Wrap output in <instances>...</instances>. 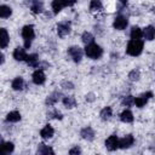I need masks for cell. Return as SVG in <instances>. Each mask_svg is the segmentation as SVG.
Segmentation results:
<instances>
[{"instance_id":"6da1fadb","label":"cell","mask_w":155,"mask_h":155,"mask_svg":"<svg viewBox=\"0 0 155 155\" xmlns=\"http://www.w3.org/2000/svg\"><path fill=\"white\" fill-rule=\"evenodd\" d=\"M85 53H86V56L90 57L91 59H98V58L102 56L103 50H102V47H101L99 45L92 42V44L86 45V47H85Z\"/></svg>"},{"instance_id":"7a4b0ae2","label":"cell","mask_w":155,"mask_h":155,"mask_svg":"<svg viewBox=\"0 0 155 155\" xmlns=\"http://www.w3.org/2000/svg\"><path fill=\"white\" fill-rule=\"evenodd\" d=\"M143 51V41L142 40H131L127 45V48H126V52L130 54V56H138Z\"/></svg>"},{"instance_id":"3957f363","label":"cell","mask_w":155,"mask_h":155,"mask_svg":"<svg viewBox=\"0 0 155 155\" xmlns=\"http://www.w3.org/2000/svg\"><path fill=\"white\" fill-rule=\"evenodd\" d=\"M34 27L30 24V25H24L23 29H22V38L24 40V47L25 48H29L30 45H31V41L34 39Z\"/></svg>"},{"instance_id":"277c9868","label":"cell","mask_w":155,"mask_h":155,"mask_svg":"<svg viewBox=\"0 0 155 155\" xmlns=\"http://www.w3.org/2000/svg\"><path fill=\"white\" fill-rule=\"evenodd\" d=\"M68 53L70 54V57L73 58L74 62L79 63L82 58V50L79 47V46H71L68 48Z\"/></svg>"},{"instance_id":"5b68a950","label":"cell","mask_w":155,"mask_h":155,"mask_svg":"<svg viewBox=\"0 0 155 155\" xmlns=\"http://www.w3.org/2000/svg\"><path fill=\"white\" fill-rule=\"evenodd\" d=\"M151 97H153V93H151V92H145V93H142L139 97H137V98L134 99V104H136V107H138V108L144 107V105L148 103V101H149Z\"/></svg>"},{"instance_id":"8992f818","label":"cell","mask_w":155,"mask_h":155,"mask_svg":"<svg viewBox=\"0 0 155 155\" xmlns=\"http://www.w3.org/2000/svg\"><path fill=\"white\" fill-rule=\"evenodd\" d=\"M105 148L108 150H110V151L116 150L119 148V139H117V137L114 136V134L113 136H109L107 138V140H105Z\"/></svg>"},{"instance_id":"52a82bcc","label":"cell","mask_w":155,"mask_h":155,"mask_svg":"<svg viewBox=\"0 0 155 155\" xmlns=\"http://www.w3.org/2000/svg\"><path fill=\"white\" fill-rule=\"evenodd\" d=\"M127 24H128V21H127L126 17H124V16H117V17H115V19H114L113 27H114L115 29H117V30H122V29H125V28L127 27Z\"/></svg>"},{"instance_id":"ba28073f","label":"cell","mask_w":155,"mask_h":155,"mask_svg":"<svg viewBox=\"0 0 155 155\" xmlns=\"http://www.w3.org/2000/svg\"><path fill=\"white\" fill-rule=\"evenodd\" d=\"M57 33L61 38H64L70 33V22H62L57 25Z\"/></svg>"},{"instance_id":"9c48e42d","label":"cell","mask_w":155,"mask_h":155,"mask_svg":"<svg viewBox=\"0 0 155 155\" xmlns=\"http://www.w3.org/2000/svg\"><path fill=\"white\" fill-rule=\"evenodd\" d=\"M133 143H134V137H133L132 134H127L126 137H124L122 139L119 140V148H121V149H127V148H130Z\"/></svg>"},{"instance_id":"30bf717a","label":"cell","mask_w":155,"mask_h":155,"mask_svg":"<svg viewBox=\"0 0 155 155\" xmlns=\"http://www.w3.org/2000/svg\"><path fill=\"white\" fill-rule=\"evenodd\" d=\"M80 134H81V137H82L84 139H86V140H88V142H91V140L94 139V131H93L90 126L82 128L81 132H80Z\"/></svg>"},{"instance_id":"8fae6325","label":"cell","mask_w":155,"mask_h":155,"mask_svg":"<svg viewBox=\"0 0 155 155\" xmlns=\"http://www.w3.org/2000/svg\"><path fill=\"white\" fill-rule=\"evenodd\" d=\"M33 82L36 85H41L45 82V74L41 69H38L33 73Z\"/></svg>"},{"instance_id":"7c38bea8","label":"cell","mask_w":155,"mask_h":155,"mask_svg":"<svg viewBox=\"0 0 155 155\" xmlns=\"http://www.w3.org/2000/svg\"><path fill=\"white\" fill-rule=\"evenodd\" d=\"M8 41H10V36L7 34V30L5 28H1L0 29V46H1V48H5L8 45Z\"/></svg>"},{"instance_id":"4fadbf2b","label":"cell","mask_w":155,"mask_h":155,"mask_svg":"<svg viewBox=\"0 0 155 155\" xmlns=\"http://www.w3.org/2000/svg\"><path fill=\"white\" fill-rule=\"evenodd\" d=\"M27 56L28 54L25 53L24 48H22V47H16L15 51H13V58L16 61H25Z\"/></svg>"},{"instance_id":"5bb4252c","label":"cell","mask_w":155,"mask_h":155,"mask_svg":"<svg viewBox=\"0 0 155 155\" xmlns=\"http://www.w3.org/2000/svg\"><path fill=\"white\" fill-rule=\"evenodd\" d=\"M53 133H54V131H53V128H52L50 125H46V126L40 131V136H41V138H44V139H50V138H52Z\"/></svg>"},{"instance_id":"9a60e30c","label":"cell","mask_w":155,"mask_h":155,"mask_svg":"<svg viewBox=\"0 0 155 155\" xmlns=\"http://www.w3.org/2000/svg\"><path fill=\"white\" fill-rule=\"evenodd\" d=\"M143 36L148 40V41H151L154 38H155V28L153 25H148L144 28L143 30Z\"/></svg>"},{"instance_id":"2e32d148","label":"cell","mask_w":155,"mask_h":155,"mask_svg":"<svg viewBox=\"0 0 155 155\" xmlns=\"http://www.w3.org/2000/svg\"><path fill=\"white\" fill-rule=\"evenodd\" d=\"M65 6H68L67 0H53L52 1V10H53L54 13H58Z\"/></svg>"},{"instance_id":"e0dca14e","label":"cell","mask_w":155,"mask_h":155,"mask_svg":"<svg viewBox=\"0 0 155 155\" xmlns=\"http://www.w3.org/2000/svg\"><path fill=\"white\" fill-rule=\"evenodd\" d=\"M25 62H27V64H28L29 67H33V68H36V67L40 65V62L38 61V54H36V53H33V54L27 56Z\"/></svg>"},{"instance_id":"ac0fdd59","label":"cell","mask_w":155,"mask_h":155,"mask_svg":"<svg viewBox=\"0 0 155 155\" xmlns=\"http://www.w3.org/2000/svg\"><path fill=\"white\" fill-rule=\"evenodd\" d=\"M11 86H12V88H13L15 91H21V90H23V87H24V80H23L21 76H17L16 79L12 80Z\"/></svg>"},{"instance_id":"d6986e66","label":"cell","mask_w":155,"mask_h":155,"mask_svg":"<svg viewBox=\"0 0 155 155\" xmlns=\"http://www.w3.org/2000/svg\"><path fill=\"white\" fill-rule=\"evenodd\" d=\"M120 120H121L122 122H126V124L132 122V121H133V114H132V111L128 110V109L124 110V111L120 114Z\"/></svg>"},{"instance_id":"ffe728a7","label":"cell","mask_w":155,"mask_h":155,"mask_svg":"<svg viewBox=\"0 0 155 155\" xmlns=\"http://www.w3.org/2000/svg\"><path fill=\"white\" fill-rule=\"evenodd\" d=\"M59 97H61V92H53V93H51L47 98H46V105H48V107H51V105H53L58 99H59Z\"/></svg>"},{"instance_id":"44dd1931","label":"cell","mask_w":155,"mask_h":155,"mask_svg":"<svg viewBox=\"0 0 155 155\" xmlns=\"http://www.w3.org/2000/svg\"><path fill=\"white\" fill-rule=\"evenodd\" d=\"M15 149V145L12 142H1V153L2 154H10Z\"/></svg>"},{"instance_id":"7402d4cb","label":"cell","mask_w":155,"mask_h":155,"mask_svg":"<svg viewBox=\"0 0 155 155\" xmlns=\"http://www.w3.org/2000/svg\"><path fill=\"white\" fill-rule=\"evenodd\" d=\"M30 10L34 13H40L44 10V5H42V2L40 0H34L33 4H31V6H30Z\"/></svg>"},{"instance_id":"603a6c76","label":"cell","mask_w":155,"mask_h":155,"mask_svg":"<svg viewBox=\"0 0 155 155\" xmlns=\"http://www.w3.org/2000/svg\"><path fill=\"white\" fill-rule=\"evenodd\" d=\"M36 153H38V154H54L53 149H52V148H50L48 145H45L44 143L39 144Z\"/></svg>"},{"instance_id":"cb8c5ba5","label":"cell","mask_w":155,"mask_h":155,"mask_svg":"<svg viewBox=\"0 0 155 155\" xmlns=\"http://www.w3.org/2000/svg\"><path fill=\"white\" fill-rule=\"evenodd\" d=\"M63 104H64V107H67L68 109H71V108H74V107L76 105V101H75L74 97L68 96V97H64V98H63Z\"/></svg>"},{"instance_id":"d4e9b609","label":"cell","mask_w":155,"mask_h":155,"mask_svg":"<svg viewBox=\"0 0 155 155\" xmlns=\"http://www.w3.org/2000/svg\"><path fill=\"white\" fill-rule=\"evenodd\" d=\"M12 15V10L11 7L6 6V5H1L0 6V17L1 18H7Z\"/></svg>"},{"instance_id":"484cf974","label":"cell","mask_w":155,"mask_h":155,"mask_svg":"<svg viewBox=\"0 0 155 155\" xmlns=\"http://www.w3.org/2000/svg\"><path fill=\"white\" fill-rule=\"evenodd\" d=\"M111 115H113V111H111V108H110V107H105V108L102 109V111H101V119L104 120V121L109 120V119L111 117Z\"/></svg>"},{"instance_id":"4316f807","label":"cell","mask_w":155,"mask_h":155,"mask_svg":"<svg viewBox=\"0 0 155 155\" xmlns=\"http://www.w3.org/2000/svg\"><path fill=\"white\" fill-rule=\"evenodd\" d=\"M131 39H133V40H139L140 38H142V35H143V33H142V30H140V28H138V27H133L132 29H131Z\"/></svg>"},{"instance_id":"83f0119b","label":"cell","mask_w":155,"mask_h":155,"mask_svg":"<svg viewBox=\"0 0 155 155\" xmlns=\"http://www.w3.org/2000/svg\"><path fill=\"white\" fill-rule=\"evenodd\" d=\"M6 120L10 121V122H17V121L21 120V114L18 111H11V113L7 114Z\"/></svg>"},{"instance_id":"f1b7e54d","label":"cell","mask_w":155,"mask_h":155,"mask_svg":"<svg viewBox=\"0 0 155 155\" xmlns=\"http://www.w3.org/2000/svg\"><path fill=\"white\" fill-rule=\"evenodd\" d=\"M81 40H82V42H84L85 45H88V44H92V42H93L94 38H93V35H92L91 33L85 31V33L82 34V36H81Z\"/></svg>"},{"instance_id":"f546056e","label":"cell","mask_w":155,"mask_h":155,"mask_svg":"<svg viewBox=\"0 0 155 155\" xmlns=\"http://www.w3.org/2000/svg\"><path fill=\"white\" fill-rule=\"evenodd\" d=\"M90 10L92 12H96V11L102 10V2H101V0H91V2H90Z\"/></svg>"},{"instance_id":"4dcf8cb0","label":"cell","mask_w":155,"mask_h":155,"mask_svg":"<svg viewBox=\"0 0 155 155\" xmlns=\"http://www.w3.org/2000/svg\"><path fill=\"white\" fill-rule=\"evenodd\" d=\"M47 116H48V117H53V119H59V120L63 117L62 113H61V111H58L57 109H54V110H52V111L47 113Z\"/></svg>"},{"instance_id":"1f68e13d","label":"cell","mask_w":155,"mask_h":155,"mask_svg":"<svg viewBox=\"0 0 155 155\" xmlns=\"http://www.w3.org/2000/svg\"><path fill=\"white\" fill-rule=\"evenodd\" d=\"M122 104L126 105V107H131L132 104H134V98L132 96H126L124 99H122Z\"/></svg>"},{"instance_id":"d6a6232c","label":"cell","mask_w":155,"mask_h":155,"mask_svg":"<svg viewBox=\"0 0 155 155\" xmlns=\"http://www.w3.org/2000/svg\"><path fill=\"white\" fill-rule=\"evenodd\" d=\"M128 78H130L131 81H137V80L139 79V70H137V69L132 70V71L128 74Z\"/></svg>"},{"instance_id":"836d02e7","label":"cell","mask_w":155,"mask_h":155,"mask_svg":"<svg viewBox=\"0 0 155 155\" xmlns=\"http://www.w3.org/2000/svg\"><path fill=\"white\" fill-rule=\"evenodd\" d=\"M62 87H63V88H69V90H71L74 86H73V84L69 82V81H63V82H62Z\"/></svg>"},{"instance_id":"e575fe53","label":"cell","mask_w":155,"mask_h":155,"mask_svg":"<svg viewBox=\"0 0 155 155\" xmlns=\"http://www.w3.org/2000/svg\"><path fill=\"white\" fill-rule=\"evenodd\" d=\"M80 153H81V150H80V148H78V147H75V148H73V149L69 150V154H70V155H73V154H80Z\"/></svg>"},{"instance_id":"d590c367","label":"cell","mask_w":155,"mask_h":155,"mask_svg":"<svg viewBox=\"0 0 155 155\" xmlns=\"http://www.w3.org/2000/svg\"><path fill=\"white\" fill-rule=\"evenodd\" d=\"M120 1H121L122 4H126V2H127V0H120Z\"/></svg>"}]
</instances>
